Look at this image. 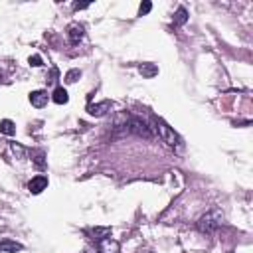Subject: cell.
Returning <instances> with one entry per match:
<instances>
[{"label":"cell","instance_id":"obj_1","mask_svg":"<svg viewBox=\"0 0 253 253\" xmlns=\"http://www.w3.org/2000/svg\"><path fill=\"white\" fill-rule=\"evenodd\" d=\"M221 224H224V214L219 210H212L208 214H204L200 219H198V230L204 232V234H212L216 232Z\"/></svg>","mask_w":253,"mask_h":253},{"label":"cell","instance_id":"obj_2","mask_svg":"<svg viewBox=\"0 0 253 253\" xmlns=\"http://www.w3.org/2000/svg\"><path fill=\"white\" fill-rule=\"evenodd\" d=\"M125 126H126V133H133L137 137H143V139H152V126H148V123H145L143 119H137V117H129L125 121Z\"/></svg>","mask_w":253,"mask_h":253},{"label":"cell","instance_id":"obj_3","mask_svg":"<svg viewBox=\"0 0 253 253\" xmlns=\"http://www.w3.org/2000/svg\"><path fill=\"white\" fill-rule=\"evenodd\" d=\"M156 131H158V135H161V139L170 146V148H178V146H182V141H180V137L170 129V126L163 121V119H156Z\"/></svg>","mask_w":253,"mask_h":253},{"label":"cell","instance_id":"obj_4","mask_svg":"<svg viewBox=\"0 0 253 253\" xmlns=\"http://www.w3.org/2000/svg\"><path fill=\"white\" fill-rule=\"evenodd\" d=\"M48 101H50V93L44 91V89H38V91H32L30 93V103L34 105V107H38V109L46 107Z\"/></svg>","mask_w":253,"mask_h":253},{"label":"cell","instance_id":"obj_5","mask_svg":"<svg viewBox=\"0 0 253 253\" xmlns=\"http://www.w3.org/2000/svg\"><path fill=\"white\" fill-rule=\"evenodd\" d=\"M83 36H85V30H83V26L81 24H70L68 26V38H70V42L75 46V44H79L81 40H83Z\"/></svg>","mask_w":253,"mask_h":253},{"label":"cell","instance_id":"obj_6","mask_svg":"<svg viewBox=\"0 0 253 253\" xmlns=\"http://www.w3.org/2000/svg\"><path fill=\"white\" fill-rule=\"evenodd\" d=\"M48 188V178L46 176H34L30 180V184H28V190L32 194H40V192H44V190Z\"/></svg>","mask_w":253,"mask_h":253},{"label":"cell","instance_id":"obj_7","mask_svg":"<svg viewBox=\"0 0 253 253\" xmlns=\"http://www.w3.org/2000/svg\"><path fill=\"white\" fill-rule=\"evenodd\" d=\"M107 111H111V101H103V103H89L87 105V113L91 117H103Z\"/></svg>","mask_w":253,"mask_h":253},{"label":"cell","instance_id":"obj_8","mask_svg":"<svg viewBox=\"0 0 253 253\" xmlns=\"http://www.w3.org/2000/svg\"><path fill=\"white\" fill-rule=\"evenodd\" d=\"M119 249H121L119 241H115L111 237H105L99 241V253H119Z\"/></svg>","mask_w":253,"mask_h":253},{"label":"cell","instance_id":"obj_9","mask_svg":"<svg viewBox=\"0 0 253 253\" xmlns=\"http://www.w3.org/2000/svg\"><path fill=\"white\" fill-rule=\"evenodd\" d=\"M22 251V243L12 239H0V253H16Z\"/></svg>","mask_w":253,"mask_h":253},{"label":"cell","instance_id":"obj_10","mask_svg":"<svg viewBox=\"0 0 253 253\" xmlns=\"http://www.w3.org/2000/svg\"><path fill=\"white\" fill-rule=\"evenodd\" d=\"M87 235L93 239V241H101L105 237H111V228H93L87 232Z\"/></svg>","mask_w":253,"mask_h":253},{"label":"cell","instance_id":"obj_11","mask_svg":"<svg viewBox=\"0 0 253 253\" xmlns=\"http://www.w3.org/2000/svg\"><path fill=\"white\" fill-rule=\"evenodd\" d=\"M52 101L57 103V105H66L70 101V95H68V91L63 87H55L54 93H52Z\"/></svg>","mask_w":253,"mask_h":253},{"label":"cell","instance_id":"obj_12","mask_svg":"<svg viewBox=\"0 0 253 253\" xmlns=\"http://www.w3.org/2000/svg\"><path fill=\"white\" fill-rule=\"evenodd\" d=\"M0 133L6 135V137H12L16 133V125L10 119H2V121H0Z\"/></svg>","mask_w":253,"mask_h":253},{"label":"cell","instance_id":"obj_13","mask_svg":"<svg viewBox=\"0 0 253 253\" xmlns=\"http://www.w3.org/2000/svg\"><path fill=\"white\" fill-rule=\"evenodd\" d=\"M139 70H141V73L145 75V77H154V75H158V68L154 66V63H143V66H139Z\"/></svg>","mask_w":253,"mask_h":253},{"label":"cell","instance_id":"obj_14","mask_svg":"<svg viewBox=\"0 0 253 253\" xmlns=\"http://www.w3.org/2000/svg\"><path fill=\"white\" fill-rule=\"evenodd\" d=\"M188 22V10L186 8H178L176 10V14H174V26H182V24H186Z\"/></svg>","mask_w":253,"mask_h":253},{"label":"cell","instance_id":"obj_15","mask_svg":"<svg viewBox=\"0 0 253 253\" xmlns=\"http://www.w3.org/2000/svg\"><path fill=\"white\" fill-rule=\"evenodd\" d=\"M32 156H34V164L38 168H46V161H44V152L36 150V152H32Z\"/></svg>","mask_w":253,"mask_h":253},{"label":"cell","instance_id":"obj_16","mask_svg":"<svg viewBox=\"0 0 253 253\" xmlns=\"http://www.w3.org/2000/svg\"><path fill=\"white\" fill-rule=\"evenodd\" d=\"M79 77H81V70H70V72L66 73V81H68V83H75Z\"/></svg>","mask_w":253,"mask_h":253},{"label":"cell","instance_id":"obj_17","mask_svg":"<svg viewBox=\"0 0 253 253\" xmlns=\"http://www.w3.org/2000/svg\"><path fill=\"white\" fill-rule=\"evenodd\" d=\"M30 66L32 68H40V66H44V61H42V55H38V54H34V55H30Z\"/></svg>","mask_w":253,"mask_h":253},{"label":"cell","instance_id":"obj_18","mask_svg":"<svg viewBox=\"0 0 253 253\" xmlns=\"http://www.w3.org/2000/svg\"><path fill=\"white\" fill-rule=\"evenodd\" d=\"M150 10H152V4H150L148 0H146V2H143V4L139 6V16H146Z\"/></svg>","mask_w":253,"mask_h":253},{"label":"cell","instance_id":"obj_19","mask_svg":"<svg viewBox=\"0 0 253 253\" xmlns=\"http://www.w3.org/2000/svg\"><path fill=\"white\" fill-rule=\"evenodd\" d=\"M87 6H89V4H73L75 10H83V8H87Z\"/></svg>","mask_w":253,"mask_h":253}]
</instances>
